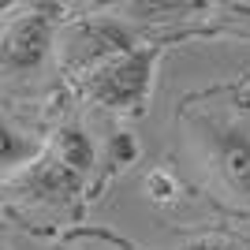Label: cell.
Masks as SVG:
<instances>
[{
    "label": "cell",
    "mask_w": 250,
    "mask_h": 250,
    "mask_svg": "<svg viewBox=\"0 0 250 250\" xmlns=\"http://www.w3.org/2000/svg\"><path fill=\"white\" fill-rule=\"evenodd\" d=\"M127 49H135V42H131L127 26H120L116 19H79V22H71V26L63 30V38L56 42L60 63L71 79L94 71L97 63H104L108 56L127 52Z\"/></svg>",
    "instance_id": "5b68a950"
},
{
    "label": "cell",
    "mask_w": 250,
    "mask_h": 250,
    "mask_svg": "<svg viewBox=\"0 0 250 250\" xmlns=\"http://www.w3.org/2000/svg\"><path fill=\"white\" fill-rule=\"evenodd\" d=\"M0 250H4V243H0Z\"/></svg>",
    "instance_id": "30bf717a"
},
{
    "label": "cell",
    "mask_w": 250,
    "mask_h": 250,
    "mask_svg": "<svg viewBox=\"0 0 250 250\" xmlns=\"http://www.w3.org/2000/svg\"><path fill=\"white\" fill-rule=\"evenodd\" d=\"M183 250H247L239 239H231V235H198V239H190Z\"/></svg>",
    "instance_id": "9c48e42d"
},
{
    "label": "cell",
    "mask_w": 250,
    "mask_h": 250,
    "mask_svg": "<svg viewBox=\"0 0 250 250\" xmlns=\"http://www.w3.org/2000/svg\"><path fill=\"white\" fill-rule=\"evenodd\" d=\"M56 49V22L49 8H19L0 26V67L11 75L38 71Z\"/></svg>",
    "instance_id": "277c9868"
},
{
    "label": "cell",
    "mask_w": 250,
    "mask_h": 250,
    "mask_svg": "<svg viewBox=\"0 0 250 250\" xmlns=\"http://www.w3.org/2000/svg\"><path fill=\"white\" fill-rule=\"evenodd\" d=\"M153 63H157V45H135L127 52H116L94 71L79 75V94L97 108L108 112H142V104L153 86Z\"/></svg>",
    "instance_id": "7a4b0ae2"
},
{
    "label": "cell",
    "mask_w": 250,
    "mask_h": 250,
    "mask_svg": "<svg viewBox=\"0 0 250 250\" xmlns=\"http://www.w3.org/2000/svg\"><path fill=\"white\" fill-rule=\"evenodd\" d=\"M42 149H34L26 138H19L4 120H0V172H19L22 165H30Z\"/></svg>",
    "instance_id": "52a82bcc"
},
{
    "label": "cell",
    "mask_w": 250,
    "mask_h": 250,
    "mask_svg": "<svg viewBox=\"0 0 250 250\" xmlns=\"http://www.w3.org/2000/svg\"><path fill=\"white\" fill-rule=\"evenodd\" d=\"M45 153H52L63 168H71L75 176H83V179L94 172V161H97V149H94V142H90V135L75 124L56 127L52 138H49V146H45Z\"/></svg>",
    "instance_id": "8992f818"
},
{
    "label": "cell",
    "mask_w": 250,
    "mask_h": 250,
    "mask_svg": "<svg viewBox=\"0 0 250 250\" xmlns=\"http://www.w3.org/2000/svg\"><path fill=\"white\" fill-rule=\"evenodd\" d=\"M8 190L11 198L22 202L30 209H42V213H67L79 190H83V176H75L71 168H63L52 153H38L30 165H22L19 172L8 176Z\"/></svg>",
    "instance_id": "3957f363"
},
{
    "label": "cell",
    "mask_w": 250,
    "mask_h": 250,
    "mask_svg": "<svg viewBox=\"0 0 250 250\" xmlns=\"http://www.w3.org/2000/svg\"><path fill=\"white\" fill-rule=\"evenodd\" d=\"M146 194L153 202H161V206H165V202H176L179 198V179L172 176L168 168H157V172L146 176Z\"/></svg>",
    "instance_id": "ba28073f"
},
{
    "label": "cell",
    "mask_w": 250,
    "mask_h": 250,
    "mask_svg": "<svg viewBox=\"0 0 250 250\" xmlns=\"http://www.w3.org/2000/svg\"><path fill=\"white\" fill-rule=\"evenodd\" d=\"M183 149L213 198L250 217V104L190 101V112L183 108Z\"/></svg>",
    "instance_id": "6da1fadb"
}]
</instances>
